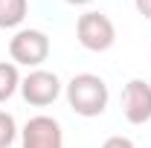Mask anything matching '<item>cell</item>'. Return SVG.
Here are the masks:
<instances>
[{
	"instance_id": "obj_1",
	"label": "cell",
	"mask_w": 151,
	"mask_h": 148,
	"mask_svg": "<svg viewBox=\"0 0 151 148\" xmlns=\"http://www.w3.org/2000/svg\"><path fill=\"white\" fill-rule=\"evenodd\" d=\"M64 96H67V105L76 116H84V119H93L102 116L108 111V102H111V90H108V81L96 73H78L73 75L67 84H64Z\"/></svg>"
},
{
	"instance_id": "obj_2",
	"label": "cell",
	"mask_w": 151,
	"mask_h": 148,
	"mask_svg": "<svg viewBox=\"0 0 151 148\" xmlns=\"http://www.w3.org/2000/svg\"><path fill=\"white\" fill-rule=\"evenodd\" d=\"M76 38L90 52H108L116 44V26L105 12H84L76 20Z\"/></svg>"
},
{
	"instance_id": "obj_3",
	"label": "cell",
	"mask_w": 151,
	"mask_h": 148,
	"mask_svg": "<svg viewBox=\"0 0 151 148\" xmlns=\"http://www.w3.org/2000/svg\"><path fill=\"white\" fill-rule=\"evenodd\" d=\"M9 58H12V64L38 70L50 58V38H47V32L32 29V26L29 29H18L9 38Z\"/></svg>"
},
{
	"instance_id": "obj_4",
	"label": "cell",
	"mask_w": 151,
	"mask_h": 148,
	"mask_svg": "<svg viewBox=\"0 0 151 148\" xmlns=\"http://www.w3.org/2000/svg\"><path fill=\"white\" fill-rule=\"evenodd\" d=\"M64 93V84H61V78H58L52 70H32L29 75H23L20 78V96H23V102L26 105H32V108H47V105H52L58 96Z\"/></svg>"
},
{
	"instance_id": "obj_5",
	"label": "cell",
	"mask_w": 151,
	"mask_h": 148,
	"mask_svg": "<svg viewBox=\"0 0 151 148\" xmlns=\"http://www.w3.org/2000/svg\"><path fill=\"white\" fill-rule=\"evenodd\" d=\"M20 148H64V131L55 116H32L20 131Z\"/></svg>"
},
{
	"instance_id": "obj_6",
	"label": "cell",
	"mask_w": 151,
	"mask_h": 148,
	"mask_svg": "<svg viewBox=\"0 0 151 148\" xmlns=\"http://www.w3.org/2000/svg\"><path fill=\"white\" fill-rule=\"evenodd\" d=\"M122 116L131 125L151 122V84L142 78H131L122 87Z\"/></svg>"
},
{
	"instance_id": "obj_7",
	"label": "cell",
	"mask_w": 151,
	"mask_h": 148,
	"mask_svg": "<svg viewBox=\"0 0 151 148\" xmlns=\"http://www.w3.org/2000/svg\"><path fill=\"white\" fill-rule=\"evenodd\" d=\"M29 15V0H0V29H18Z\"/></svg>"
},
{
	"instance_id": "obj_8",
	"label": "cell",
	"mask_w": 151,
	"mask_h": 148,
	"mask_svg": "<svg viewBox=\"0 0 151 148\" xmlns=\"http://www.w3.org/2000/svg\"><path fill=\"white\" fill-rule=\"evenodd\" d=\"M18 90H20L18 64H12V61H0V105L9 102Z\"/></svg>"
},
{
	"instance_id": "obj_9",
	"label": "cell",
	"mask_w": 151,
	"mask_h": 148,
	"mask_svg": "<svg viewBox=\"0 0 151 148\" xmlns=\"http://www.w3.org/2000/svg\"><path fill=\"white\" fill-rule=\"evenodd\" d=\"M18 139V122L9 111H0V148H12Z\"/></svg>"
},
{
	"instance_id": "obj_10",
	"label": "cell",
	"mask_w": 151,
	"mask_h": 148,
	"mask_svg": "<svg viewBox=\"0 0 151 148\" xmlns=\"http://www.w3.org/2000/svg\"><path fill=\"white\" fill-rule=\"evenodd\" d=\"M102 148H137V145H134V139H128V137L113 134V137H108V139L102 142Z\"/></svg>"
},
{
	"instance_id": "obj_11",
	"label": "cell",
	"mask_w": 151,
	"mask_h": 148,
	"mask_svg": "<svg viewBox=\"0 0 151 148\" xmlns=\"http://www.w3.org/2000/svg\"><path fill=\"white\" fill-rule=\"evenodd\" d=\"M134 6H137V12L145 20H151V0H134Z\"/></svg>"
},
{
	"instance_id": "obj_12",
	"label": "cell",
	"mask_w": 151,
	"mask_h": 148,
	"mask_svg": "<svg viewBox=\"0 0 151 148\" xmlns=\"http://www.w3.org/2000/svg\"><path fill=\"white\" fill-rule=\"evenodd\" d=\"M64 3H70V6H90L93 0H64Z\"/></svg>"
}]
</instances>
